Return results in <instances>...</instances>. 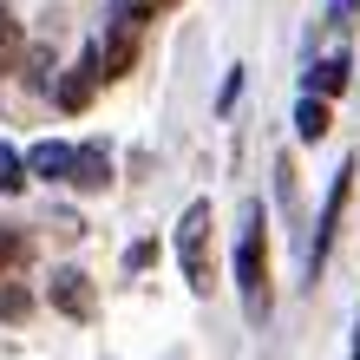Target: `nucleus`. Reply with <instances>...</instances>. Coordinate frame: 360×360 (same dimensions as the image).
I'll return each instance as SVG.
<instances>
[{
  "label": "nucleus",
  "instance_id": "12",
  "mask_svg": "<svg viewBox=\"0 0 360 360\" xmlns=\"http://www.w3.org/2000/svg\"><path fill=\"white\" fill-rule=\"evenodd\" d=\"M0 314H7V321H20V314H27V295H20V288H0Z\"/></svg>",
  "mask_w": 360,
  "mask_h": 360
},
{
  "label": "nucleus",
  "instance_id": "8",
  "mask_svg": "<svg viewBox=\"0 0 360 360\" xmlns=\"http://www.w3.org/2000/svg\"><path fill=\"white\" fill-rule=\"evenodd\" d=\"M295 131H302V144H321L328 138V98H302V105H295Z\"/></svg>",
  "mask_w": 360,
  "mask_h": 360
},
{
  "label": "nucleus",
  "instance_id": "11",
  "mask_svg": "<svg viewBox=\"0 0 360 360\" xmlns=\"http://www.w3.org/2000/svg\"><path fill=\"white\" fill-rule=\"evenodd\" d=\"M0 190H7V197H13V190H27V158H20L13 144H0Z\"/></svg>",
  "mask_w": 360,
  "mask_h": 360
},
{
  "label": "nucleus",
  "instance_id": "10",
  "mask_svg": "<svg viewBox=\"0 0 360 360\" xmlns=\"http://www.w3.org/2000/svg\"><path fill=\"white\" fill-rule=\"evenodd\" d=\"M20 46H27V33H20V20L0 7V72H13V59H20Z\"/></svg>",
  "mask_w": 360,
  "mask_h": 360
},
{
  "label": "nucleus",
  "instance_id": "1",
  "mask_svg": "<svg viewBox=\"0 0 360 360\" xmlns=\"http://www.w3.org/2000/svg\"><path fill=\"white\" fill-rule=\"evenodd\" d=\"M236 288H243V314L249 321H269L275 295H269V223H262V203L243 210V236H236Z\"/></svg>",
  "mask_w": 360,
  "mask_h": 360
},
{
  "label": "nucleus",
  "instance_id": "2",
  "mask_svg": "<svg viewBox=\"0 0 360 360\" xmlns=\"http://www.w3.org/2000/svg\"><path fill=\"white\" fill-rule=\"evenodd\" d=\"M177 262H184V282L190 295H210L217 288V262H210V203L197 197L177 223Z\"/></svg>",
  "mask_w": 360,
  "mask_h": 360
},
{
  "label": "nucleus",
  "instance_id": "5",
  "mask_svg": "<svg viewBox=\"0 0 360 360\" xmlns=\"http://www.w3.org/2000/svg\"><path fill=\"white\" fill-rule=\"evenodd\" d=\"M53 308L72 314V321H86V314H92V282H86L79 269H59V275H53Z\"/></svg>",
  "mask_w": 360,
  "mask_h": 360
},
{
  "label": "nucleus",
  "instance_id": "15",
  "mask_svg": "<svg viewBox=\"0 0 360 360\" xmlns=\"http://www.w3.org/2000/svg\"><path fill=\"white\" fill-rule=\"evenodd\" d=\"M354 13H360V0H334V27H354Z\"/></svg>",
  "mask_w": 360,
  "mask_h": 360
},
{
  "label": "nucleus",
  "instance_id": "4",
  "mask_svg": "<svg viewBox=\"0 0 360 360\" xmlns=\"http://www.w3.org/2000/svg\"><path fill=\"white\" fill-rule=\"evenodd\" d=\"M98 86H105V72H98V53H86V59H79V66H72L66 79H59V105H66V112H86Z\"/></svg>",
  "mask_w": 360,
  "mask_h": 360
},
{
  "label": "nucleus",
  "instance_id": "13",
  "mask_svg": "<svg viewBox=\"0 0 360 360\" xmlns=\"http://www.w3.org/2000/svg\"><path fill=\"white\" fill-rule=\"evenodd\" d=\"M7 262H20V236H13V229H0V269H7Z\"/></svg>",
  "mask_w": 360,
  "mask_h": 360
},
{
  "label": "nucleus",
  "instance_id": "14",
  "mask_svg": "<svg viewBox=\"0 0 360 360\" xmlns=\"http://www.w3.org/2000/svg\"><path fill=\"white\" fill-rule=\"evenodd\" d=\"M236 92H243V66H236V72H229V79H223V98H217V105H223V112H229V105H236Z\"/></svg>",
  "mask_w": 360,
  "mask_h": 360
},
{
  "label": "nucleus",
  "instance_id": "7",
  "mask_svg": "<svg viewBox=\"0 0 360 360\" xmlns=\"http://www.w3.org/2000/svg\"><path fill=\"white\" fill-rule=\"evenodd\" d=\"M72 184H79V190H105V184H112V158H105L98 144L72 151Z\"/></svg>",
  "mask_w": 360,
  "mask_h": 360
},
{
  "label": "nucleus",
  "instance_id": "9",
  "mask_svg": "<svg viewBox=\"0 0 360 360\" xmlns=\"http://www.w3.org/2000/svg\"><path fill=\"white\" fill-rule=\"evenodd\" d=\"M347 72H354V66H347V53H341V59H321V66L308 72V92H314V98H334V92H347Z\"/></svg>",
  "mask_w": 360,
  "mask_h": 360
},
{
  "label": "nucleus",
  "instance_id": "3",
  "mask_svg": "<svg viewBox=\"0 0 360 360\" xmlns=\"http://www.w3.org/2000/svg\"><path fill=\"white\" fill-rule=\"evenodd\" d=\"M347 190H354V164H341L328 184V203H321V223H314V249H308V275H321L328 249H334V229H341V210H347Z\"/></svg>",
  "mask_w": 360,
  "mask_h": 360
},
{
  "label": "nucleus",
  "instance_id": "6",
  "mask_svg": "<svg viewBox=\"0 0 360 360\" xmlns=\"http://www.w3.org/2000/svg\"><path fill=\"white\" fill-rule=\"evenodd\" d=\"M27 171H33V177L72 184V144H33V151H27Z\"/></svg>",
  "mask_w": 360,
  "mask_h": 360
}]
</instances>
